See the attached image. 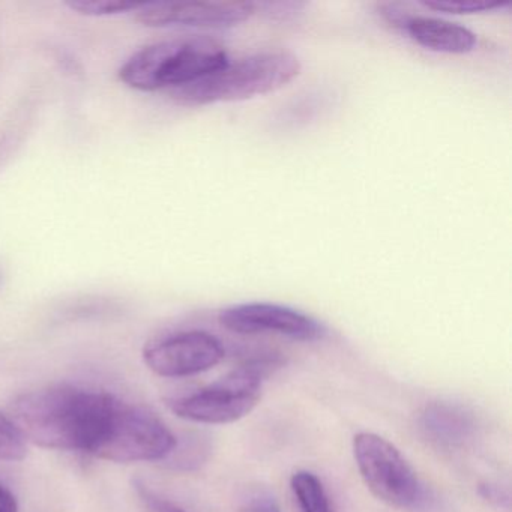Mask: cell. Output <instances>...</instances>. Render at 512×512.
I'll return each mask as SVG.
<instances>
[{
  "mask_svg": "<svg viewBox=\"0 0 512 512\" xmlns=\"http://www.w3.org/2000/svg\"><path fill=\"white\" fill-rule=\"evenodd\" d=\"M229 62L220 41L209 37H178L143 47L119 70V79L137 91L181 88Z\"/></svg>",
  "mask_w": 512,
  "mask_h": 512,
  "instance_id": "cell-3",
  "label": "cell"
},
{
  "mask_svg": "<svg viewBox=\"0 0 512 512\" xmlns=\"http://www.w3.org/2000/svg\"><path fill=\"white\" fill-rule=\"evenodd\" d=\"M124 404L107 392L58 385L17 397L10 418L26 442L103 460Z\"/></svg>",
  "mask_w": 512,
  "mask_h": 512,
  "instance_id": "cell-1",
  "label": "cell"
},
{
  "mask_svg": "<svg viewBox=\"0 0 512 512\" xmlns=\"http://www.w3.org/2000/svg\"><path fill=\"white\" fill-rule=\"evenodd\" d=\"M239 512H283L280 503L266 491H256L242 503Z\"/></svg>",
  "mask_w": 512,
  "mask_h": 512,
  "instance_id": "cell-16",
  "label": "cell"
},
{
  "mask_svg": "<svg viewBox=\"0 0 512 512\" xmlns=\"http://www.w3.org/2000/svg\"><path fill=\"white\" fill-rule=\"evenodd\" d=\"M353 457L368 490L386 505L406 511L430 508L431 497L397 446L376 433L353 437Z\"/></svg>",
  "mask_w": 512,
  "mask_h": 512,
  "instance_id": "cell-5",
  "label": "cell"
},
{
  "mask_svg": "<svg viewBox=\"0 0 512 512\" xmlns=\"http://www.w3.org/2000/svg\"><path fill=\"white\" fill-rule=\"evenodd\" d=\"M226 355L223 343L205 331L169 335L145 347L143 359L157 376L179 379L196 376L220 364Z\"/></svg>",
  "mask_w": 512,
  "mask_h": 512,
  "instance_id": "cell-6",
  "label": "cell"
},
{
  "mask_svg": "<svg viewBox=\"0 0 512 512\" xmlns=\"http://www.w3.org/2000/svg\"><path fill=\"white\" fill-rule=\"evenodd\" d=\"M218 320L223 328L242 335L272 332L296 341H319L326 335L325 326L313 317L268 302H251L224 308Z\"/></svg>",
  "mask_w": 512,
  "mask_h": 512,
  "instance_id": "cell-7",
  "label": "cell"
},
{
  "mask_svg": "<svg viewBox=\"0 0 512 512\" xmlns=\"http://www.w3.org/2000/svg\"><path fill=\"white\" fill-rule=\"evenodd\" d=\"M478 491L479 496L487 500L494 508L505 512H509V509H511V496H509V491L500 487V485L493 484V482H485V484L479 485Z\"/></svg>",
  "mask_w": 512,
  "mask_h": 512,
  "instance_id": "cell-17",
  "label": "cell"
},
{
  "mask_svg": "<svg viewBox=\"0 0 512 512\" xmlns=\"http://www.w3.org/2000/svg\"><path fill=\"white\" fill-rule=\"evenodd\" d=\"M0 281H2V275H0Z\"/></svg>",
  "mask_w": 512,
  "mask_h": 512,
  "instance_id": "cell-19",
  "label": "cell"
},
{
  "mask_svg": "<svg viewBox=\"0 0 512 512\" xmlns=\"http://www.w3.org/2000/svg\"><path fill=\"white\" fill-rule=\"evenodd\" d=\"M68 7L83 16L104 17L136 13L140 5L130 0H70Z\"/></svg>",
  "mask_w": 512,
  "mask_h": 512,
  "instance_id": "cell-13",
  "label": "cell"
},
{
  "mask_svg": "<svg viewBox=\"0 0 512 512\" xmlns=\"http://www.w3.org/2000/svg\"><path fill=\"white\" fill-rule=\"evenodd\" d=\"M256 13L253 2H151L136 11V20L148 28L227 29Z\"/></svg>",
  "mask_w": 512,
  "mask_h": 512,
  "instance_id": "cell-8",
  "label": "cell"
},
{
  "mask_svg": "<svg viewBox=\"0 0 512 512\" xmlns=\"http://www.w3.org/2000/svg\"><path fill=\"white\" fill-rule=\"evenodd\" d=\"M134 487H136L140 500L149 509V512H187L185 509L179 508L175 503L158 496L151 488H148V485L142 484V482H134Z\"/></svg>",
  "mask_w": 512,
  "mask_h": 512,
  "instance_id": "cell-15",
  "label": "cell"
},
{
  "mask_svg": "<svg viewBox=\"0 0 512 512\" xmlns=\"http://www.w3.org/2000/svg\"><path fill=\"white\" fill-rule=\"evenodd\" d=\"M22 431L10 416L0 413V461H20L28 454Z\"/></svg>",
  "mask_w": 512,
  "mask_h": 512,
  "instance_id": "cell-12",
  "label": "cell"
},
{
  "mask_svg": "<svg viewBox=\"0 0 512 512\" xmlns=\"http://www.w3.org/2000/svg\"><path fill=\"white\" fill-rule=\"evenodd\" d=\"M301 512H335L325 485L319 476L308 470H299L290 479Z\"/></svg>",
  "mask_w": 512,
  "mask_h": 512,
  "instance_id": "cell-11",
  "label": "cell"
},
{
  "mask_svg": "<svg viewBox=\"0 0 512 512\" xmlns=\"http://www.w3.org/2000/svg\"><path fill=\"white\" fill-rule=\"evenodd\" d=\"M401 31L419 46L433 52L464 55L472 52L478 44V38L466 26L434 17L409 16Z\"/></svg>",
  "mask_w": 512,
  "mask_h": 512,
  "instance_id": "cell-10",
  "label": "cell"
},
{
  "mask_svg": "<svg viewBox=\"0 0 512 512\" xmlns=\"http://www.w3.org/2000/svg\"><path fill=\"white\" fill-rule=\"evenodd\" d=\"M277 356H260L193 394L173 398L170 410L196 424H232L250 415L262 398L263 380L280 367Z\"/></svg>",
  "mask_w": 512,
  "mask_h": 512,
  "instance_id": "cell-4",
  "label": "cell"
},
{
  "mask_svg": "<svg viewBox=\"0 0 512 512\" xmlns=\"http://www.w3.org/2000/svg\"><path fill=\"white\" fill-rule=\"evenodd\" d=\"M422 5L428 10L448 14L482 13V11L503 7L500 2H488V0H428V2H422Z\"/></svg>",
  "mask_w": 512,
  "mask_h": 512,
  "instance_id": "cell-14",
  "label": "cell"
},
{
  "mask_svg": "<svg viewBox=\"0 0 512 512\" xmlns=\"http://www.w3.org/2000/svg\"><path fill=\"white\" fill-rule=\"evenodd\" d=\"M0 512H19V502L10 488L0 484Z\"/></svg>",
  "mask_w": 512,
  "mask_h": 512,
  "instance_id": "cell-18",
  "label": "cell"
},
{
  "mask_svg": "<svg viewBox=\"0 0 512 512\" xmlns=\"http://www.w3.org/2000/svg\"><path fill=\"white\" fill-rule=\"evenodd\" d=\"M418 428L424 439L437 448L461 449L475 439L478 419L461 404L436 401L421 410Z\"/></svg>",
  "mask_w": 512,
  "mask_h": 512,
  "instance_id": "cell-9",
  "label": "cell"
},
{
  "mask_svg": "<svg viewBox=\"0 0 512 512\" xmlns=\"http://www.w3.org/2000/svg\"><path fill=\"white\" fill-rule=\"evenodd\" d=\"M298 56L286 50L254 53L239 61L169 91L179 106L199 107L215 103H235L271 94L289 85L301 74Z\"/></svg>",
  "mask_w": 512,
  "mask_h": 512,
  "instance_id": "cell-2",
  "label": "cell"
}]
</instances>
